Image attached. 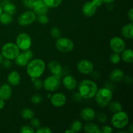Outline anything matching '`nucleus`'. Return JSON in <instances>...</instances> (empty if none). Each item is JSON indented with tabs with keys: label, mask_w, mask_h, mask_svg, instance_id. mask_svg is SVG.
Here are the masks:
<instances>
[{
	"label": "nucleus",
	"mask_w": 133,
	"mask_h": 133,
	"mask_svg": "<svg viewBox=\"0 0 133 133\" xmlns=\"http://www.w3.org/2000/svg\"><path fill=\"white\" fill-rule=\"evenodd\" d=\"M36 19V14L32 10H27L22 13L18 17V22L20 25L27 26L32 24Z\"/></svg>",
	"instance_id": "nucleus-9"
},
{
	"label": "nucleus",
	"mask_w": 133,
	"mask_h": 133,
	"mask_svg": "<svg viewBox=\"0 0 133 133\" xmlns=\"http://www.w3.org/2000/svg\"><path fill=\"white\" fill-rule=\"evenodd\" d=\"M19 132L21 133H34L35 129L29 125H23L21 127Z\"/></svg>",
	"instance_id": "nucleus-37"
},
{
	"label": "nucleus",
	"mask_w": 133,
	"mask_h": 133,
	"mask_svg": "<svg viewBox=\"0 0 133 133\" xmlns=\"http://www.w3.org/2000/svg\"><path fill=\"white\" fill-rule=\"evenodd\" d=\"M62 83L64 88L68 90H73L77 87V81L72 75H66L62 79Z\"/></svg>",
	"instance_id": "nucleus-18"
},
{
	"label": "nucleus",
	"mask_w": 133,
	"mask_h": 133,
	"mask_svg": "<svg viewBox=\"0 0 133 133\" xmlns=\"http://www.w3.org/2000/svg\"><path fill=\"white\" fill-rule=\"evenodd\" d=\"M31 101L32 103L35 104V105L40 104L42 101V97L39 94H35L31 96Z\"/></svg>",
	"instance_id": "nucleus-32"
},
{
	"label": "nucleus",
	"mask_w": 133,
	"mask_h": 133,
	"mask_svg": "<svg viewBox=\"0 0 133 133\" xmlns=\"http://www.w3.org/2000/svg\"><path fill=\"white\" fill-rule=\"evenodd\" d=\"M12 89L9 84H3L0 86V98L3 100H8L11 97Z\"/></svg>",
	"instance_id": "nucleus-17"
},
{
	"label": "nucleus",
	"mask_w": 133,
	"mask_h": 133,
	"mask_svg": "<svg viewBox=\"0 0 133 133\" xmlns=\"http://www.w3.org/2000/svg\"><path fill=\"white\" fill-rule=\"evenodd\" d=\"M121 33L122 35L124 38L127 39H131L133 38V23L132 22L126 24L125 25L122 27L121 30Z\"/></svg>",
	"instance_id": "nucleus-21"
},
{
	"label": "nucleus",
	"mask_w": 133,
	"mask_h": 133,
	"mask_svg": "<svg viewBox=\"0 0 133 133\" xmlns=\"http://www.w3.org/2000/svg\"><path fill=\"white\" fill-rule=\"evenodd\" d=\"M80 116L84 121L91 122L96 118V112L94 109L90 107H87L83 109L81 111Z\"/></svg>",
	"instance_id": "nucleus-16"
},
{
	"label": "nucleus",
	"mask_w": 133,
	"mask_h": 133,
	"mask_svg": "<svg viewBox=\"0 0 133 133\" xmlns=\"http://www.w3.org/2000/svg\"><path fill=\"white\" fill-rule=\"evenodd\" d=\"M77 69L81 74L88 75L94 71V64L89 60L83 59L78 62Z\"/></svg>",
	"instance_id": "nucleus-11"
},
{
	"label": "nucleus",
	"mask_w": 133,
	"mask_h": 133,
	"mask_svg": "<svg viewBox=\"0 0 133 133\" xmlns=\"http://www.w3.org/2000/svg\"><path fill=\"white\" fill-rule=\"evenodd\" d=\"M30 61V60L29 59L28 57L26 56V55L25 54L24 52L23 53H19V55L16 57L15 58V62L16 64V65H18V66H26L27 65V64L29 63V62Z\"/></svg>",
	"instance_id": "nucleus-23"
},
{
	"label": "nucleus",
	"mask_w": 133,
	"mask_h": 133,
	"mask_svg": "<svg viewBox=\"0 0 133 133\" xmlns=\"http://www.w3.org/2000/svg\"><path fill=\"white\" fill-rule=\"evenodd\" d=\"M16 44L20 50L25 51L30 49L32 45V40L29 34L22 32L19 34L16 39Z\"/></svg>",
	"instance_id": "nucleus-8"
},
{
	"label": "nucleus",
	"mask_w": 133,
	"mask_h": 133,
	"mask_svg": "<svg viewBox=\"0 0 133 133\" xmlns=\"http://www.w3.org/2000/svg\"><path fill=\"white\" fill-rule=\"evenodd\" d=\"M128 132H133V126H132V124H131V125H130L129 127Z\"/></svg>",
	"instance_id": "nucleus-50"
},
{
	"label": "nucleus",
	"mask_w": 133,
	"mask_h": 133,
	"mask_svg": "<svg viewBox=\"0 0 133 133\" xmlns=\"http://www.w3.org/2000/svg\"><path fill=\"white\" fill-rule=\"evenodd\" d=\"M101 132L103 133H111L113 132V129L110 126L104 125L101 127Z\"/></svg>",
	"instance_id": "nucleus-42"
},
{
	"label": "nucleus",
	"mask_w": 133,
	"mask_h": 133,
	"mask_svg": "<svg viewBox=\"0 0 133 133\" xmlns=\"http://www.w3.org/2000/svg\"><path fill=\"white\" fill-rule=\"evenodd\" d=\"M12 22V16L3 12L0 16V23L3 25H9Z\"/></svg>",
	"instance_id": "nucleus-28"
},
{
	"label": "nucleus",
	"mask_w": 133,
	"mask_h": 133,
	"mask_svg": "<svg viewBox=\"0 0 133 133\" xmlns=\"http://www.w3.org/2000/svg\"><path fill=\"white\" fill-rule=\"evenodd\" d=\"M123 79H124L125 82L126 83H128V84H129V83H132V77H131L129 79H128V75H127L126 77L124 76V77H123Z\"/></svg>",
	"instance_id": "nucleus-47"
},
{
	"label": "nucleus",
	"mask_w": 133,
	"mask_h": 133,
	"mask_svg": "<svg viewBox=\"0 0 133 133\" xmlns=\"http://www.w3.org/2000/svg\"><path fill=\"white\" fill-rule=\"evenodd\" d=\"M3 60V56L1 55V54L0 53V65H1V63H2Z\"/></svg>",
	"instance_id": "nucleus-51"
},
{
	"label": "nucleus",
	"mask_w": 133,
	"mask_h": 133,
	"mask_svg": "<svg viewBox=\"0 0 133 133\" xmlns=\"http://www.w3.org/2000/svg\"><path fill=\"white\" fill-rule=\"evenodd\" d=\"M109 109L112 112L116 113L122 110V105L118 101H110L109 103Z\"/></svg>",
	"instance_id": "nucleus-26"
},
{
	"label": "nucleus",
	"mask_w": 133,
	"mask_h": 133,
	"mask_svg": "<svg viewBox=\"0 0 133 133\" xmlns=\"http://www.w3.org/2000/svg\"><path fill=\"white\" fill-rule=\"evenodd\" d=\"M121 59L126 63L131 64L133 62V51L131 49H125L122 52Z\"/></svg>",
	"instance_id": "nucleus-22"
},
{
	"label": "nucleus",
	"mask_w": 133,
	"mask_h": 133,
	"mask_svg": "<svg viewBox=\"0 0 133 133\" xmlns=\"http://www.w3.org/2000/svg\"><path fill=\"white\" fill-rule=\"evenodd\" d=\"M124 76V72L123 70L119 68H116L110 72L109 75V79L111 81L114 82V83H119L122 80H123Z\"/></svg>",
	"instance_id": "nucleus-19"
},
{
	"label": "nucleus",
	"mask_w": 133,
	"mask_h": 133,
	"mask_svg": "<svg viewBox=\"0 0 133 133\" xmlns=\"http://www.w3.org/2000/svg\"><path fill=\"white\" fill-rule=\"evenodd\" d=\"M20 49L17 45L13 42L6 43L1 48V54L3 57L9 60L15 59L16 57L19 55Z\"/></svg>",
	"instance_id": "nucleus-5"
},
{
	"label": "nucleus",
	"mask_w": 133,
	"mask_h": 133,
	"mask_svg": "<svg viewBox=\"0 0 133 133\" xmlns=\"http://www.w3.org/2000/svg\"><path fill=\"white\" fill-rule=\"evenodd\" d=\"M116 0H103V3L106 4H110V3H112L113 2H114Z\"/></svg>",
	"instance_id": "nucleus-49"
},
{
	"label": "nucleus",
	"mask_w": 133,
	"mask_h": 133,
	"mask_svg": "<svg viewBox=\"0 0 133 133\" xmlns=\"http://www.w3.org/2000/svg\"><path fill=\"white\" fill-rule=\"evenodd\" d=\"M119 133H123V132H128V131H119Z\"/></svg>",
	"instance_id": "nucleus-55"
},
{
	"label": "nucleus",
	"mask_w": 133,
	"mask_h": 133,
	"mask_svg": "<svg viewBox=\"0 0 133 133\" xmlns=\"http://www.w3.org/2000/svg\"><path fill=\"white\" fill-rule=\"evenodd\" d=\"M23 52H24V53L26 55V56L28 57V58L30 61L32 59V57H33V53H32V51L31 49H26V50L23 51Z\"/></svg>",
	"instance_id": "nucleus-43"
},
{
	"label": "nucleus",
	"mask_w": 133,
	"mask_h": 133,
	"mask_svg": "<svg viewBox=\"0 0 133 133\" xmlns=\"http://www.w3.org/2000/svg\"><path fill=\"white\" fill-rule=\"evenodd\" d=\"M73 98H74V99L75 100V101H79L81 99L82 97H81V96L79 94V92H78V93L75 94L74 95V96H73Z\"/></svg>",
	"instance_id": "nucleus-46"
},
{
	"label": "nucleus",
	"mask_w": 133,
	"mask_h": 133,
	"mask_svg": "<svg viewBox=\"0 0 133 133\" xmlns=\"http://www.w3.org/2000/svg\"><path fill=\"white\" fill-rule=\"evenodd\" d=\"M51 103L55 107H61L66 104L67 98L62 93H55L52 95L50 98Z\"/></svg>",
	"instance_id": "nucleus-12"
},
{
	"label": "nucleus",
	"mask_w": 133,
	"mask_h": 133,
	"mask_svg": "<svg viewBox=\"0 0 133 133\" xmlns=\"http://www.w3.org/2000/svg\"><path fill=\"white\" fill-rule=\"evenodd\" d=\"M92 1L97 7H99V6H101V5H103V0H92Z\"/></svg>",
	"instance_id": "nucleus-44"
},
{
	"label": "nucleus",
	"mask_w": 133,
	"mask_h": 133,
	"mask_svg": "<svg viewBox=\"0 0 133 133\" xmlns=\"http://www.w3.org/2000/svg\"><path fill=\"white\" fill-rule=\"evenodd\" d=\"M2 8L4 12L6 13V14H9L10 16L14 15L16 12V7L15 5L11 3H5Z\"/></svg>",
	"instance_id": "nucleus-25"
},
{
	"label": "nucleus",
	"mask_w": 133,
	"mask_h": 133,
	"mask_svg": "<svg viewBox=\"0 0 133 133\" xmlns=\"http://www.w3.org/2000/svg\"><path fill=\"white\" fill-rule=\"evenodd\" d=\"M97 7L93 3L92 1L86 2L82 8V12L83 14L87 17L93 16L97 11Z\"/></svg>",
	"instance_id": "nucleus-15"
},
{
	"label": "nucleus",
	"mask_w": 133,
	"mask_h": 133,
	"mask_svg": "<svg viewBox=\"0 0 133 133\" xmlns=\"http://www.w3.org/2000/svg\"><path fill=\"white\" fill-rule=\"evenodd\" d=\"M51 35L54 38L57 39L59 37H61V31L60 29L57 27H52L51 29Z\"/></svg>",
	"instance_id": "nucleus-35"
},
{
	"label": "nucleus",
	"mask_w": 133,
	"mask_h": 133,
	"mask_svg": "<svg viewBox=\"0 0 133 133\" xmlns=\"http://www.w3.org/2000/svg\"><path fill=\"white\" fill-rule=\"evenodd\" d=\"M65 132H66V133H74L72 131H71V129H70L69 130H67V131H65Z\"/></svg>",
	"instance_id": "nucleus-52"
},
{
	"label": "nucleus",
	"mask_w": 133,
	"mask_h": 133,
	"mask_svg": "<svg viewBox=\"0 0 133 133\" xmlns=\"http://www.w3.org/2000/svg\"><path fill=\"white\" fill-rule=\"evenodd\" d=\"M33 83L34 88L36 90L41 89L43 87V81L39 78H31Z\"/></svg>",
	"instance_id": "nucleus-34"
},
{
	"label": "nucleus",
	"mask_w": 133,
	"mask_h": 133,
	"mask_svg": "<svg viewBox=\"0 0 133 133\" xmlns=\"http://www.w3.org/2000/svg\"><path fill=\"white\" fill-rule=\"evenodd\" d=\"M7 81L9 84L12 87L18 85L21 81L20 74L16 71H12L8 75Z\"/></svg>",
	"instance_id": "nucleus-20"
},
{
	"label": "nucleus",
	"mask_w": 133,
	"mask_h": 133,
	"mask_svg": "<svg viewBox=\"0 0 133 133\" xmlns=\"http://www.w3.org/2000/svg\"><path fill=\"white\" fill-rule=\"evenodd\" d=\"M48 9L49 8L47 6L43 0H35L32 9L36 15L39 16L46 14L48 11Z\"/></svg>",
	"instance_id": "nucleus-13"
},
{
	"label": "nucleus",
	"mask_w": 133,
	"mask_h": 133,
	"mask_svg": "<svg viewBox=\"0 0 133 133\" xmlns=\"http://www.w3.org/2000/svg\"><path fill=\"white\" fill-rule=\"evenodd\" d=\"M127 16H128L129 19H130L131 22H133V9L132 8H131L129 9V10L127 12Z\"/></svg>",
	"instance_id": "nucleus-45"
},
{
	"label": "nucleus",
	"mask_w": 133,
	"mask_h": 133,
	"mask_svg": "<svg viewBox=\"0 0 133 133\" xmlns=\"http://www.w3.org/2000/svg\"><path fill=\"white\" fill-rule=\"evenodd\" d=\"M35 0H22V4L24 5L26 8L29 9H32Z\"/></svg>",
	"instance_id": "nucleus-39"
},
{
	"label": "nucleus",
	"mask_w": 133,
	"mask_h": 133,
	"mask_svg": "<svg viewBox=\"0 0 133 133\" xmlns=\"http://www.w3.org/2000/svg\"><path fill=\"white\" fill-rule=\"evenodd\" d=\"M129 122V118L128 114L123 110L114 113L111 118V124L114 128L118 129H124L128 125Z\"/></svg>",
	"instance_id": "nucleus-4"
},
{
	"label": "nucleus",
	"mask_w": 133,
	"mask_h": 133,
	"mask_svg": "<svg viewBox=\"0 0 133 133\" xmlns=\"http://www.w3.org/2000/svg\"><path fill=\"white\" fill-rule=\"evenodd\" d=\"M51 97V95L49 94H48V98L50 99Z\"/></svg>",
	"instance_id": "nucleus-54"
},
{
	"label": "nucleus",
	"mask_w": 133,
	"mask_h": 133,
	"mask_svg": "<svg viewBox=\"0 0 133 133\" xmlns=\"http://www.w3.org/2000/svg\"><path fill=\"white\" fill-rule=\"evenodd\" d=\"M55 47L60 52L69 53L74 49V44L70 38L59 37L56 40Z\"/></svg>",
	"instance_id": "nucleus-7"
},
{
	"label": "nucleus",
	"mask_w": 133,
	"mask_h": 133,
	"mask_svg": "<svg viewBox=\"0 0 133 133\" xmlns=\"http://www.w3.org/2000/svg\"><path fill=\"white\" fill-rule=\"evenodd\" d=\"M3 12V8H2V6L0 5V16L1 15V14H2Z\"/></svg>",
	"instance_id": "nucleus-53"
},
{
	"label": "nucleus",
	"mask_w": 133,
	"mask_h": 133,
	"mask_svg": "<svg viewBox=\"0 0 133 133\" xmlns=\"http://www.w3.org/2000/svg\"><path fill=\"white\" fill-rule=\"evenodd\" d=\"M0 83H1V81H0Z\"/></svg>",
	"instance_id": "nucleus-56"
},
{
	"label": "nucleus",
	"mask_w": 133,
	"mask_h": 133,
	"mask_svg": "<svg viewBox=\"0 0 133 133\" xmlns=\"http://www.w3.org/2000/svg\"><path fill=\"white\" fill-rule=\"evenodd\" d=\"M31 125L32 126V128L35 129H37L39 127H40V122L38 119L36 118H32V119H31Z\"/></svg>",
	"instance_id": "nucleus-38"
},
{
	"label": "nucleus",
	"mask_w": 133,
	"mask_h": 133,
	"mask_svg": "<svg viewBox=\"0 0 133 133\" xmlns=\"http://www.w3.org/2000/svg\"><path fill=\"white\" fill-rule=\"evenodd\" d=\"M38 22L42 24H46L49 22V18L46 16V14H42V15H39L36 18Z\"/></svg>",
	"instance_id": "nucleus-36"
},
{
	"label": "nucleus",
	"mask_w": 133,
	"mask_h": 133,
	"mask_svg": "<svg viewBox=\"0 0 133 133\" xmlns=\"http://www.w3.org/2000/svg\"><path fill=\"white\" fill-rule=\"evenodd\" d=\"M1 64H2V66H3L5 68H6V69L10 68L12 66L11 60L7 59V58H5V59L3 60Z\"/></svg>",
	"instance_id": "nucleus-41"
},
{
	"label": "nucleus",
	"mask_w": 133,
	"mask_h": 133,
	"mask_svg": "<svg viewBox=\"0 0 133 133\" xmlns=\"http://www.w3.org/2000/svg\"><path fill=\"white\" fill-rule=\"evenodd\" d=\"M109 60H110V62L111 63L114 64H117L120 62L121 56L118 53L114 52V53L110 55Z\"/></svg>",
	"instance_id": "nucleus-31"
},
{
	"label": "nucleus",
	"mask_w": 133,
	"mask_h": 133,
	"mask_svg": "<svg viewBox=\"0 0 133 133\" xmlns=\"http://www.w3.org/2000/svg\"><path fill=\"white\" fill-rule=\"evenodd\" d=\"M5 100L2 99L0 98V110H1V109H3L4 108V107H5Z\"/></svg>",
	"instance_id": "nucleus-48"
},
{
	"label": "nucleus",
	"mask_w": 133,
	"mask_h": 133,
	"mask_svg": "<svg viewBox=\"0 0 133 133\" xmlns=\"http://www.w3.org/2000/svg\"><path fill=\"white\" fill-rule=\"evenodd\" d=\"M78 90L82 98L88 99L94 97L98 90V87L97 84L93 81L84 79L80 82Z\"/></svg>",
	"instance_id": "nucleus-1"
},
{
	"label": "nucleus",
	"mask_w": 133,
	"mask_h": 133,
	"mask_svg": "<svg viewBox=\"0 0 133 133\" xmlns=\"http://www.w3.org/2000/svg\"><path fill=\"white\" fill-rule=\"evenodd\" d=\"M35 132L36 133H51L52 131L48 127H40L38 129H37V130Z\"/></svg>",
	"instance_id": "nucleus-40"
},
{
	"label": "nucleus",
	"mask_w": 133,
	"mask_h": 133,
	"mask_svg": "<svg viewBox=\"0 0 133 133\" xmlns=\"http://www.w3.org/2000/svg\"><path fill=\"white\" fill-rule=\"evenodd\" d=\"M110 48L116 53H120L125 49V42L122 38L119 36H114L110 40Z\"/></svg>",
	"instance_id": "nucleus-10"
},
{
	"label": "nucleus",
	"mask_w": 133,
	"mask_h": 133,
	"mask_svg": "<svg viewBox=\"0 0 133 133\" xmlns=\"http://www.w3.org/2000/svg\"><path fill=\"white\" fill-rule=\"evenodd\" d=\"M21 115L24 119H31L35 117V112L29 108H24L21 111Z\"/></svg>",
	"instance_id": "nucleus-27"
},
{
	"label": "nucleus",
	"mask_w": 133,
	"mask_h": 133,
	"mask_svg": "<svg viewBox=\"0 0 133 133\" xmlns=\"http://www.w3.org/2000/svg\"><path fill=\"white\" fill-rule=\"evenodd\" d=\"M61 78L55 75L48 76L43 81V87L48 92H54L61 87Z\"/></svg>",
	"instance_id": "nucleus-6"
},
{
	"label": "nucleus",
	"mask_w": 133,
	"mask_h": 133,
	"mask_svg": "<svg viewBox=\"0 0 133 133\" xmlns=\"http://www.w3.org/2000/svg\"><path fill=\"white\" fill-rule=\"evenodd\" d=\"M26 66L27 74L31 78H39L43 75L45 69V62L40 58L31 60Z\"/></svg>",
	"instance_id": "nucleus-2"
},
{
	"label": "nucleus",
	"mask_w": 133,
	"mask_h": 133,
	"mask_svg": "<svg viewBox=\"0 0 133 133\" xmlns=\"http://www.w3.org/2000/svg\"><path fill=\"white\" fill-rule=\"evenodd\" d=\"M48 8H56L61 5L62 0H43Z\"/></svg>",
	"instance_id": "nucleus-29"
},
{
	"label": "nucleus",
	"mask_w": 133,
	"mask_h": 133,
	"mask_svg": "<svg viewBox=\"0 0 133 133\" xmlns=\"http://www.w3.org/2000/svg\"><path fill=\"white\" fill-rule=\"evenodd\" d=\"M84 130L88 133H102L98 125L93 123H87L84 125Z\"/></svg>",
	"instance_id": "nucleus-24"
},
{
	"label": "nucleus",
	"mask_w": 133,
	"mask_h": 133,
	"mask_svg": "<svg viewBox=\"0 0 133 133\" xmlns=\"http://www.w3.org/2000/svg\"><path fill=\"white\" fill-rule=\"evenodd\" d=\"M82 129V123L79 120L74 121L71 125L70 129L74 132H77L81 130Z\"/></svg>",
	"instance_id": "nucleus-30"
},
{
	"label": "nucleus",
	"mask_w": 133,
	"mask_h": 133,
	"mask_svg": "<svg viewBox=\"0 0 133 133\" xmlns=\"http://www.w3.org/2000/svg\"><path fill=\"white\" fill-rule=\"evenodd\" d=\"M96 118H97V121L99 122L102 123H106L108 119L107 115L106 114H105L104 112H99L97 114H96Z\"/></svg>",
	"instance_id": "nucleus-33"
},
{
	"label": "nucleus",
	"mask_w": 133,
	"mask_h": 133,
	"mask_svg": "<svg viewBox=\"0 0 133 133\" xmlns=\"http://www.w3.org/2000/svg\"><path fill=\"white\" fill-rule=\"evenodd\" d=\"M48 68L52 75H55L61 78L63 75V70L62 66L58 62L56 61H52L48 64Z\"/></svg>",
	"instance_id": "nucleus-14"
},
{
	"label": "nucleus",
	"mask_w": 133,
	"mask_h": 133,
	"mask_svg": "<svg viewBox=\"0 0 133 133\" xmlns=\"http://www.w3.org/2000/svg\"><path fill=\"white\" fill-rule=\"evenodd\" d=\"M94 97L97 105L100 107L104 108L107 106L112 99V91L107 87L101 88L97 90Z\"/></svg>",
	"instance_id": "nucleus-3"
}]
</instances>
